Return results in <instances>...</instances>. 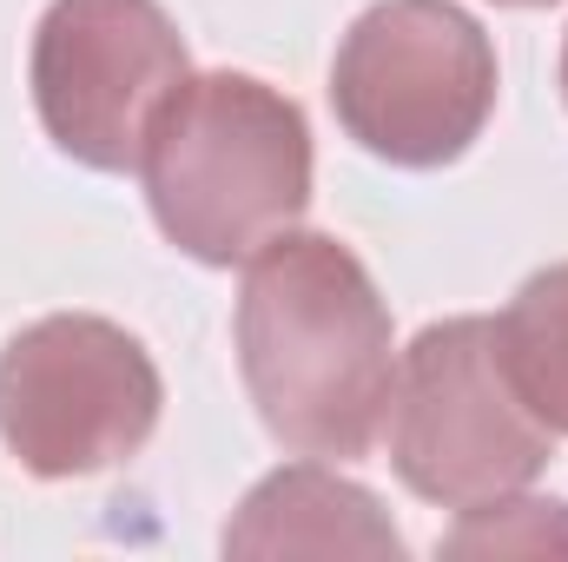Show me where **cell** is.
Listing matches in <instances>:
<instances>
[{"instance_id":"cell-1","label":"cell","mask_w":568,"mask_h":562,"mask_svg":"<svg viewBox=\"0 0 568 562\" xmlns=\"http://www.w3.org/2000/svg\"><path fill=\"white\" fill-rule=\"evenodd\" d=\"M239 371L265 430L297 456H364L397 384L390 304L364 259L331 232H278L245 259Z\"/></svg>"},{"instance_id":"cell-11","label":"cell","mask_w":568,"mask_h":562,"mask_svg":"<svg viewBox=\"0 0 568 562\" xmlns=\"http://www.w3.org/2000/svg\"><path fill=\"white\" fill-rule=\"evenodd\" d=\"M562 100H568V40H562Z\"/></svg>"},{"instance_id":"cell-6","label":"cell","mask_w":568,"mask_h":562,"mask_svg":"<svg viewBox=\"0 0 568 562\" xmlns=\"http://www.w3.org/2000/svg\"><path fill=\"white\" fill-rule=\"evenodd\" d=\"M33 107L47 140L87 172H140L192 53L159 0H53L33 27Z\"/></svg>"},{"instance_id":"cell-8","label":"cell","mask_w":568,"mask_h":562,"mask_svg":"<svg viewBox=\"0 0 568 562\" xmlns=\"http://www.w3.org/2000/svg\"><path fill=\"white\" fill-rule=\"evenodd\" d=\"M496 344L523 404L556 436H568V259L516 284V298L496 318Z\"/></svg>"},{"instance_id":"cell-7","label":"cell","mask_w":568,"mask_h":562,"mask_svg":"<svg viewBox=\"0 0 568 562\" xmlns=\"http://www.w3.org/2000/svg\"><path fill=\"white\" fill-rule=\"evenodd\" d=\"M225 556H404L397 523L384 516V503L337 476L324 456L284 463L265 483H252V496L239 503V516L225 523Z\"/></svg>"},{"instance_id":"cell-3","label":"cell","mask_w":568,"mask_h":562,"mask_svg":"<svg viewBox=\"0 0 568 562\" xmlns=\"http://www.w3.org/2000/svg\"><path fill=\"white\" fill-rule=\"evenodd\" d=\"M384 436L404 490L436 510L529 490L556 456V430L523 404L503 364L496 318H443L397 351Z\"/></svg>"},{"instance_id":"cell-4","label":"cell","mask_w":568,"mask_h":562,"mask_svg":"<svg viewBox=\"0 0 568 562\" xmlns=\"http://www.w3.org/2000/svg\"><path fill=\"white\" fill-rule=\"evenodd\" d=\"M496 47L456 0H377L331 60L337 127L384 165L436 172L483 140L496 113Z\"/></svg>"},{"instance_id":"cell-5","label":"cell","mask_w":568,"mask_h":562,"mask_svg":"<svg viewBox=\"0 0 568 562\" xmlns=\"http://www.w3.org/2000/svg\"><path fill=\"white\" fill-rule=\"evenodd\" d=\"M159 411V364L113 318L53 311L0 344V443L27 476H100L152 443Z\"/></svg>"},{"instance_id":"cell-9","label":"cell","mask_w":568,"mask_h":562,"mask_svg":"<svg viewBox=\"0 0 568 562\" xmlns=\"http://www.w3.org/2000/svg\"><path fill=\"white\" fill-rule=\"evenodd\" d=\"M443 556H568V503L556 496H489L456 510V530L436 543Z\"/></svg>"},{"instance_id":"cell-10","label":"cell","mask_w":568,"mask_h":562,"mask_svg":"<svg viewBox=\"0 0 568 562\" xmlns=\"http://www.w3.org/2000/svg\"><path fill=\"white\" fill-rule=\"evenodd\" d=\"M496 7H549V0H496Z\"/></svg>"},{"instance_id":"cell-2","label":"cell","mask_w":568,"mask_h":562,"mask_svg":"<svg viewBox=\"0 0 568 562\" xmlns=\"http://www.w3.org/2000/svg\"><path fill=\"white\" fill-rule=\"evenodd\" d=\"M159 232L199 265H245L311 205V127L258 73H192L140 152Z\"/></svg>"}]
</instances>
